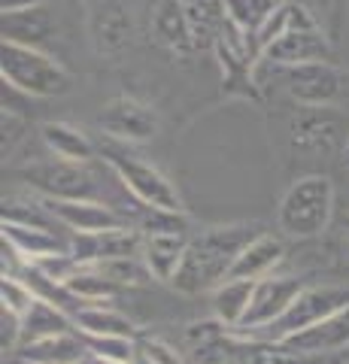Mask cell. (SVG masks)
I'll list each match as a JSON object with an SVG mask.
<instances>
[{"label": "cell", "mask_w": 349, "mask_h": 364, "mask_svg": "<svg viewBox=\"0 0 349 364\" xmlns=\"http://www.w3.org/2000/svg\"><path fill=\"white\" fill-rule=\"evenodd\" d=\"M262 234L255 222H234V225H213L204 228L198 237L188 240L186 261L179 267L173 289L179 294H213L225 279H231V267L246 243Z\"/></svg>", "instance_id": "1"}, {"label": "cell", "mask_w": 349, "mask_h": 364, "mask_svg": "<svg viewBox=\"0 0 349 364\" xmlns=\"http://www.w3.org/2000/svg\"><path fill=\"white\" fill-rule=\"evenodd\" d=\"M334 219V182L322 173L298 176L276 207L279 231L291 240H313L328 231Z\"/></svg>", "instance_id": "2"}, {"label": "cell", "mask_w": 349, "mask_h": 364, "mask_svg": "<svg viewBox=\"0 0 349 364\" xmlns=\"http://www.w3.org/2000/svg\"><path fill=\"white\" fill-rule=\"evenodd\" d=\"M0 79L28 97H61L73 88L70 70L49 52L21 43H0Z\"/></svg>", "instance_id": "3"}, {"label": "cell", "mask_w": 349, "mask_h": 364, "mask_svg": "<svg viewBox=\"0 0 349 364\" xmlns=\"http://www.w3.org/2000/svg\"><path fill=\"white\" fill-rule=\"evenodd\" d=\"M104 161L112 167V173L128 188L134 200H140L146 210H161V213H186L183 195L176 186L155 164L143 161L137 155H122V152H107Z\"/></svg>", "instance_id": "4"}, {"label": "cell", "mask_w": 349, "mask_h": 364, "mask_svg": "<svg viewBox=\"0 0 349 364\" xmlns=\"http://www.w3.org/2000/svg\"><path fill=\"white\" fill-rule=\"evenodd\" d=\"M283 79H286V95L307 109L334 107L349 95V73L340 70L334 61L289 67V70H283Z\"/></svg>", "instance_id": "5"}, {"label": "cell", "mask_w": 349, "mask_h": 364, "mask_svg": "<svg viewBox=\"0 0 349 364\" xmlns=\"http://www.w3.org/2000/svg\"><path fill=\"white\" fill-rule=\"evenodd\" d=\"M343 306H349L346 289H340V286H304L298 298L291 301L289 310L279 316L264 334H267L270 343H283V340L307 331L313 325H319L322 318H328L331 313L343 310Z\"/></svg>", "instance_id": "6"}, {"label": "cell", "mask_w": 349, "mask_h": 364, "mask_svg": "<svg viewBox=\"0 0 349 364\" xmlns=\"http://www.w3.org/2000/svg\"><path fill=\"white\" fill-rule=\"evenodd\" d=\"M100 131L119 143H149L159 136L161 116L159 109L134 95H116L109 97L97 116Z\"/></svg>", "instance_id": "7"}, {"label": "cell", "mask_w": 349, "mask_h": 364, "mask_svg": "<svg viewBox=\"0 0 349 364\" xmlns=\"http://www.w3.org/2000/svg\"><path fill=\"white\" fill-rule=\"evenodd\" d=\"M18 176L37 188L46 200H95V176L85 170V164L70 161H33L18 170Z\"/></svg>", "instance_id": "8"}, {"label": "cell", "mask_w": 349, "mask_h": 364, "mask_svg": "<svg viewBox=\"0 0 349 364\" xmlns=\"http://www.w3.org/2000/svg\"><path fill=\"white\" fill-rule=\"evenodd\" d=\"M213 52H216V58H219L228 91H240L243 97H255L252 67L262 58H258V52H255L252 37H246V33L234 28L231 21H225L216 43H213Z\"/></svg>", "instance_id": "9"}, {"label": "cell", "mask_w": 349, "mask_h": 364, "mask_svg": "<svg viewBox=\"0 0 349 364\" xmlns=\"http://www.w3.org/2000/svg\"><path fill=\"white\" fill-rule=\"evenodd\" d=\"M262 61L276 67V70H289V67L301 64H316V61H334V40L322 28L310 31H291L276 43H270L262 52Z\"/></svg>", "instance_id": "10"}, {"label": "cell", "mask_w": 349, "mask_h": 364, "mask_svg": "<svg viewBox=\"0 0 349 364\" xmlns=\"http://www.w3.org/2000/svg\"><path fill=\"white\" fill-rule=\"evenodd\" d=\"M304 282L295 277H264L255 282V291H252V304H249V313H246V322H243V331H267L270 325L283 316L291 301L301 294Z\"/></svg>", "instance_id": "11"}, {"label": "cell", "mask_w": 349, "mask_h": 364, "mask_svg": "<svg viewBox=\"0 0 349 364\" xmlns=\"http://www.w3.org/2000/svg\"><path fill=\"white\" fill-rule=\"evenodd\" d=\"M70 255L80 261V267H95L100 261H112V258L143 255V231L128 225L104 234H73Z\"/></svg>", "instance_id": "12"}, {"label": "cell", "mask_w": 349, "mask_h": 364, "mask_svg": "<svg viewBox=\"0 0 349 364\" xmlns=\"http://www.w3.org/2000/svg\"><path fill=\"white\" fill-rule=\"evenodd\" d=\"M55 222L70 228L73 234H104L128 228V219L97 200H43Z\"/></svg>", "instance_id": "13"}, {"label": "cell", "mask_w": 349, "mask_h": 364, "mask_svg": "<svg viewBox=\"0 0 349 364\" xmlns=\"http://www.w3.org/2000/svg\"><path fill=\"white\" fill-rule=\"evenodd\" d=\"M279 346H286L291 352H301V355H310V358L340 355V352L349 349V306L331 313L328 318H322L319 325L307 328V331L283 340Z\"/></svg>", "instance_id": "14"}, {"label": "cell", "mask_w": 349, "mask_h": 364, "mask_svg": "<svg viewBox=\"0 0 349 364\" xmlns=\"http://www.w3.org/2000/svg\"><path fill=\"white\" fill-rule=\"evenodd\" d=\"M0 240H6L28 264H37V261L49 258V255L70 252V243H61L58 237L49 231V225H28V222L4 219V225H0Z\"/></svg>", "instance_id": "15"}, {"label": "cell", "mask_w": 349, "mask_h": 364, "mask_svg": "<svg viewBox=\"0 0 349 364\" xmlns=\"http://www.w3.org/2000/svg\"><path fill=\"white\" fill-rule=\"evenodd\" d=\"M286 258V240L276 234H258L255 240L246 243V249L237 255L231 267V279H264V277H274V270L283 264Z\"/></svg>", "instance_id": "16"}, {"label": "cell", "mask_w": 349, "mask_h": 364, "mask_svg": "<svg viewBox=\"0 0 349 364\" xmlns=\"http://www.w3.org/2000/svg\"><path fill=\"white\" fill-rule=\"evenodd\" d=\"M188 234H146L143 237V261L155 282L173 286L179 267L188 252Z\"/></svg>", "instance_id": "17"}, {"label": "cell", "mask_w": 349, "mask_h": 364, "mask_svg": "<svg viewBox=\"0 0 349 364\" xmlns=\"http://www.w3.org/2000/svg\"><path fill=\"white\" fill-rule=\"evenodd\" d=\"M310 28H322L316 13L307 9L304 4H298V0H283V4L274 9V16L262 25V31L252 37L258 58H262V52L270 43H276L279 37H286V33H291V31H310Z\"/></svg>", "instance_id": "18"}, {"label": "cell", "mask_w": 349, "mask_h": 364, "mask_svg": "<svg viewBox=\"0 0 349 364\" xmlns=\"http://www.w3.org/2000/svg\"><path fill=\"white\" fill-rule=\"evenodd\" d=\"M16 355L21 364H85L88 349L82 343V337L70 331V334H55L46 340H37V343H28Z\"/></svg>", "instance_id": "19"}, {"label": "cell", "mask_w": 349, "mask_h": 364, "mask_svg": "<svg viewBox=\"0 0 349 364\" xmlns=\"http://www.w3.org/2000/svg\"><path fill=\"white\" fill-rule=\"evenodd\" d=\"M252 291H255L252 279H225L222 286L210 294L213 318H216L222 328H243L246 313H249V304H252Z\"/></svg>", "instance_id": "20"}, {"label": "cell", "mask_w": 349, "mask_h": 364, "mask_svg": "<svg viewBox=\"0 0 349 364\" xmlns=\"http://www.w3.org/2000/svg\"><path fill=\"white\" fill-rule=\"evenodd\" d=\"M40 136H43V143H46V149L58 158V161L88 164L95 158L92 140H88L80 128H73L70 122H43Z\"/></svg>", "instance_id": "21"}, {"label": "cell", "mask_w": 349, "mask_h": 364, "mask_svg": "<svg viewBox=\"0 0 349 364\" xmlns=\"http://www.w3.org/2000/svg\"><path fill=\"white\" fill-rule=\"evenodd\" d=\"M73 325H76V334H85V337H128V340L140 337L137 325H134L125 313L112 310L107 304L82 306V310L73 316Z\"/></svg>", "instance_id": "22"}, {"label": "cell", "mask_w": 349, "mask_h": 364, "mask_svg": "<svg viewBox=\"0 0 349 364\" xmlns=\"http://www.w3.org/2000/svg\"><path fill=\"white\" fill-rule=\"evenodd\" d=\"M152 33L164 49H171L176 55H188L195 52V40H191L186 13L179 6V0H159L152 16Z\"/></svg>", "instance_id": "23"}, {"label": "cell", "mask_w": 349, "mask_h": 364, "mask_svg": "<svg viewBox=\"0 0 349 364\" xmlns=\"http://www.w3.org/2000/svg\"><path fill=\"white\" fill-rule=\"evenodd\" d=\"M131 40V18L119 4H100L92 13V43L97 52H119Z\"/></svg>", "instance_id": "24"}, {"label": "cell", "mask_w": 349, "mask_h": 364, "mask_svg": "<svg viewBox=\"0 0 349 364\" xmlns=\"http://www.w3.org/2000/svg\"><path fill=\"white\" fill-rule=\"evenodd\" d=\"M70 331H76L73 316L58 310L55 304H46V301L37 298V304L31 306V313L21 318V346L37 343V340H46V337H55V334H70Z\"/></svg>", "instance_id": "25"}, {"label": "cell", "mask_w": 349, "mask_h": 364, "mask_svg": "<svg viewBox=\"0 0 349 364\" xmlns=\"http://www.w3.org/2000/svg\"><path fill=\"white\" fill-rule=\"evenodd\" d=\"M191 31V40H195V49H213L219 31L225 25V6L222 0H179Z\"/></svg>", "instance_id": "26"}, {"label": "cell", "mask_w": 349, "mask_h": 364, "mask_svg": "<svg viewBox=\"0 0 349 364\" xmlns=\"http://www.w3.org/2000/svg\"><path fill=\"white\" fill-rule=\"evenodd\" d=\"M49 33H52V18L46 13V6L4 16V40L6 43H21V46L40 49V43L49 40Z\"/></svg>", "instance_id": "27"}, {"label": "cell", "mask_w": 349, "mask_h": 364, "mask_svg": "<svg viewBox=\"0 0 349 364\" xmlns=\"http://www.w3.org/2000/svg\"><path fill=\"white\" fill-rule=\"evenodd\" d=\"M64 286L82 306L109 304L112 298H119V294H122V289L116 286V282H109L97 267H80L70 279L64 282Z\"/></svg>", "instance_id": "28"}, {"label": "cell", "mask_w": 349, "mask_h": 364, "mask_svg": "<svg viewBox=\"0 0 349 364\" xmlns=\"http://www.w3.org/2000/svg\"><path fill=\"white\" fill-rule=\"evenodd\" d=\"M279 4H283V0H222L225 21H231L246 37H255Z\"/></svg>", "instance_id": "29"}, {"label": "cell", "mask_w": 349, "mask_h": 364, "mask_svg": "<svg viewBox=\"0 0 349 364\" xmlns=\"http://www.w3.org/2000/svg\"><path fill=\"white\" fill-rule=\"evenodd\" d=\"M109 282H116L119 289H140V286H149L152 273L146 267L143 255H131V258H112V261H100L95 264Z\"/></svg>", "instance_id": "30"}, {"label": "cell", "mask_w": 349, "mask_h": 364, "mask_svg": "<svg viewBox=\"0 0 349 364\" xmlns=\"http://www.w3.org/2000/svg\"><path fill=\"white\" fill-rule=\"evenodd\" d=\"M80 337L92 358L131 364L134 352H137V340H128V337H85V334H80Z\"/></svg>", "instance_id": "31"}, {"label": "cell", "mask_w": 349, "mask_h": 364, "mask_svg": "<svg viewBox=\"0 0 349 364\" xmlns=\"http://www.w3.org/2000/svg\"><path fill=\"white\" fill-rule=\"evenodd\" d=\"M0 304H4V313H13L16 318H25L31 313V306L37 304V294H33V289L25 279L4 277L0 279Z\"/></svg>", "instance_id": "32"}, {"label": "cell", "mask_w": 349, "mask_h": 364, "mask_svg": "<svg viewBox=\"0 0 349 364\" xmlns=\"http://www.w3.org/2000/svg\"><path fill=\"white\" fill-rule=\"evenodd\" d=\"M316 9H319V25L322 31L328 33L331 40H337V33L343 31V25L349 21V0H316Z\"/></svg>", "instance_id": "33"}, {"label": "cell", "mask_w": 349, "mask_h": 364, "mask_svg": "<svg viewBox=\"0 0 349 364\" xmlns=\"http://www.w3.org/2000/svg\"><path fill=\"white\" fill-rule=\"evenodd\" d=\"M137 349H140L152 364H183L179 352H176L171 343H164L161 337H146V334H140V337H137Z\"/></svg>", "instance_id": "34"}, {"label": "cell", "mask_w": 349, "mask_h": 364, "mask_svg": "<svg viewBox=\"0 0 349 364\" xmlns=\"http://www.w3.org/2000/svg\"><path fill=\"white\" fill-rule=\"evenodd\" d=\"M0 346L4 352H18L21 346V318L13 313H0Z\"/></svg>", "instance_id": "35"}, {"label": "cell", "mask_w": 349, "mask_h": 364, "mask_svg": "<svg viewBox=\"0 0 349 364\" xmlns=\"http://www.w3.org/2000/svg\"><path fill=\"white\" fill-rule=\"evenodd\" d=\"M46 4L49 0H0V9H4V16H13V13H28V9H40Z\"/></svg>", "instance_id": "36"}, {"label": "cell", "mask_w": 349, "mask_h": 364, "mask_svg": "<svg viewBox=\"0 0 349 364\" xmlns=\"http://www.w3.org/2000/svg\"><path fill=\"white\" fill-rule=\"evenodd\" d=\"M88 364H119V361H104V358H92V355H88Z\"/></svg>", "instance_id": "37"}, {"label": "cell", "mask_w": 349, "mask_h": 364, "mask_svg": "<svg viewBox=\"0 0 349 364\" xmlns=\"http://www.w3.org/2000/svg\"><path fill=\"white\" fill-rule=\"evenodd\" d=\"M343 164L349 167V136H346V146H343Z\"/></svg>", "instance_id": "38"}, {"label": "cell", "mask_w": 349, "mask_h": 364, "mask_svg": "<svg viewBox=\"0 0 349 364\" xmlns=\"http://www.w3.org/2000/svg\"><path fill=\"white\" fill-rule=\"evenodd\" d=\"M346 237H349V215H346Z\"/></svg>", "instance_id": "39"}]
</instances>
